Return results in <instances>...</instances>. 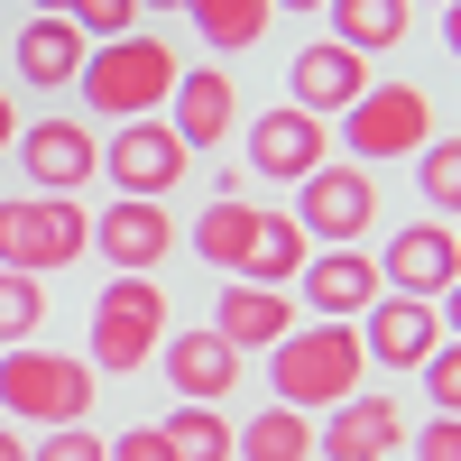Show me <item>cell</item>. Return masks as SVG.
I'll return each instance as SVG.
<instances>
[{"label": "cell", "mask_w": 461, "mask_h": 461, "mask_svg": "<svg viewBox=\"0 0 461 461\" xmlns=\"http://www.w3.org/2000/svg\"><path fill=\"white\" fill-rule=\"evenodd\" d=\"M176 74H185V56L167 47L158 28H130V37H111V47H93L84 56V74H74V93H84V111L93 121H158V102L176 93Z\"/></svg>", "instance_id": "obj_1"}, {"label": "cell", "mask_w": 461, "mask_h": 461, "mask_svg": "<svg viewBox=\"0 0 461 461\" xmlns=\"http://www.w3.org/2000/svg\"><path fill=\"white\" fill-rule=\"evenodd\" d=\"M360 378H369L360 323H295L277 351H267V388H277V406H304V415L360 397Z\"/></svg>", "instance_id": "obj_2"}, {"label": "cell", "mask_w": 461, "mask_h": 461, "mask_svg": "<svg viewBox=\"0 0 461 461\" xmlns=\"http://www.w3.org/2000/svg\"><path fill=\"white\" fill-rule=\"evenodd\" d=\"M0 406H10L19 425H37V434L84 425V415H93V360L19 341V351H0Z\"/></svg>", "instance_id": "obj_3"}, {"label": "cell", "mask_w": 461, "mask_h": 461, "mask_svg": "<svg viewBox=\"0 0 461 461\" xmlns=\"http://www.w3.org/2000/svg\"><path fill=\"white\" fill-rule=\"evenodd\" d=\"M93 249V212L74 194H0V267L19 277H56Z\"/></svg>", "instance_id": "obj_4"}, {"label": "cell", "mask_w": 461, "mask_h": 461, "mask_svg": "<svg viewBox=\"0 0 461 461\" xmlns=\"http://www.w3.org/2000/svg\"><path fill=\"white\" fill-rule=\"evenodd\" d=\"M158 341H167V295H158V277H111L102 295H93V378H130V369H148L158 360Z\"/></svg>", "instance_id": "obj_5"}, {"label": "cell", "mask_w": 461, "mask_h": 461, "mask_svg": "<svg viewBox=\"0 0 461 461\" xmlns=\"http://www.w3.org/2000/svg\"><path fill=\"white\" fill-rule=\"evenodd\" d=\"M434 139V93L425 84H369L351 111H341V148L360 167H397Z\"/></svg>", "instance_id": "obj_6"}, {"label": "cell", "mask_w": 461, "mask_h": 461, "mask_svg": "<svg viewBox=\"0 0 461 461\" xmlns=\"http://www.w3.org/2000/svg\"><path fill=\"white\" fill-rule=\"evenodd\" d=\"M295 230H304L314 249H360L369 230H378V176L323 158L314 176L295 185Z\"/></svg>", "instance_id": "obj_7"}, {"label": "cell", "mask_w": 461, "mask_h": 461, "mask_svg": "<svg viewBox=\"0 0 461 461\" xmlns=\"http://www.w3.org/2000/svg\"><path fill=\"white\" fill-rule=\"evenodd\" d=\"M102 176L121 185L130 203H167L176 185L194 176V148H185L167 121H121V130L102 139Z\"/></svg>", "instance_id": "obj_8"}, {"label": "cell", "mask_w": 461, "mask_h": 461, "mask_svg": "<svg viewBox=\"0 0 461 461\" xmlns=\"http://www.w3.org/2000/svg\"><path fill=\"white\" fill-rule=\"evenodd\" d=\"M323 158H332V130L314 121V111H295V102H267L258 121L240 130V167L267 176V185H304Z\"/></svg>", "instance_id": "obj_9"}, {"label": "cell", "mask_w": 461, "mask_h": 461, "mask_svg": "<svg viewBox=\"0 0 461 461\" xmlns=\"http://www.w3.org/2000/svg\"><path fill=\"white\" fill-rule=\"evenodd\" d=\"M461 277V240H452V221H434V212H415L388 249H378V286L388 295H425V304H443V286Z\"/></svg>", "instance_id": "obj_10"}, {"label": "cell", "mask_w": 461, "mask_h": 461, "mask_svg": "<svg viewBox=\"0 0 461 461\" xmlns=\"http://www.w3.org/2000/svg\"><path fill=\"white\" fill-rule=\"evenodd\" d=\"M10 158H19V176L37 185V194H84V185L102 176V139L84 121H28Z\"/></svg>", "instance_id": "obj_11"}, {"label": "cell", "mask_w": 461, "mask_h": 461, "mask_svg": "<svg viewBox=\"0 0 461 461\" xmlns=\"http://www.w3.org/2000/svg\"><path fill=\"white\" fill-rule=\"evenodd\" d=\"M378 295H388V286H378V258L369 249H314L295 267V304L314 323H360Z\"/></svg>", "instance_id": "obj_12"}, {"label": "cell", "mask_w": 461, "mask_h": 461, "mask_svg": "<svg viewBox=\"0 0 461 461\" xmlns=\"http://www.w3.org/2000/svg\"><path fill=\"white\" fill-rule=\"evenodd\" d=\"M397 443H406V406L378 388L323 406V425H314V461H388Z\"/></svg>", "instance_id": "obj_13"}, {"label": "cell", "mask_w": 461, "mask_h": 461, "mask_svg": "<svg viewBox=\"0 0 461 461\" xmlns=\"http://www.w3.org/2000/svg\"><path fill=\"white\" fill-rule=\"evenodd\" d=\"M93 249L111 258V277H158V258L176 249V221H167V203L111 194V203L93 212Z\"/></svg>", "instance_id": "obj_14"}, {"label": "cell", "mask_w": 461, "mask_h": 461, "mask_svg": "<svg viewBox=\"0 0 461 461\" xmlns=\"http://www.w3.org/2000/svg\"><path fill=\"white\" fill-rule=\"evenodd\" d=\"M360 351L378 369H425L443 351V314H434L425 295H378L369 314H360Z\"/></svg>", "instance_id": "obj_15"}, {"label": "cell", "mask_w": 461, "mask_h": 461, "mask_svg": "<svg viewBox=\"0 0 461 461\" xmlns=\"http://www.w3.org/2000/svg\"><path fill=\"white\" fill-rule=\"evenodd\" d=\"M167 130L194 148V158H203V148H221L230 130H240V84H230L221 65H185L176 93H167Z\"/></svg>", "instance_id": "obj_16"}, {"label": "cell", "mask_w": 461, "mask_h": 461, "mask_svg": "<svg viewBox=\"0 0 461 461\" xmlns=\"http://www.w3.org/2000/svg\"><path fill=\"white\" fill-rule=\"evenodd\" d=\"M158 369H167V388H176L185 406H221L230 388H240V351H230L212 323L167 332V341H158Z\"/></svg>", "instance_id": "obj_17"}, {"label": "cell", "mask_w": 461, "mask_h": 461, "mask_svg": "<svg viewBox=\"0 0 461 461\" xmlns=\"http://www.w3.org/2000/svg\"><path fill=\"white\" fill-rule=\"evenodd\" d=\"M360 93H369V56L332 47V37L295 47V65H286V102H295V111H314V121H341Z\"/></svg>", "instance_id": "obj_18"}, {"label": "cell", "mask_w": 461, "mask_h": 461, "mask_svg": "<svg viewBox=\"0 0 461 461\" xmlns=\"http://www.w3.org/2000/svg\"><path fill=\"white\" fill-rule=\"evenodd\" d=\"M295 323H304V304L286 286H249V277H230L221 304H212V332L230 341V351H277Z\"/></svg>", "instance_id": "obj_19"}, {"label": "cell", "mask_w": 461, "mask_h": 461, "mask_svg": "<svg viewBox=\"0 0 461 461\" xmlns=\"http://www.w3.org/2000/svg\"><path fill=\"white\" fill-rule=\"evenodd\" d=\"M84 56H93V37L74 28V19H28V28H19V47H10V65H19V84H28V93H74Z\"/></svg>", "instance_id": "obj_20"}, {"label": "cell", "mask_w": 461, "mask_h": 461, "mask_svg": "<svg viewBox=\"0 0 461 461\" xmlns=\"http://www.w3.org/2000/svg\"><path fill=\"white\" fill-rule=\"evenodd\" d=\"M258 203H203L194 212V258L221 267V277H249V258H258Z\"/></svg>", "instance_id": "obj_21"}, {"label": "cell", "mask_w": 461, "mask_h": 461, "mask_svg": "<svg viewBox=\"0 0 461 461\" xmlns=\"http://www.w3.org/2000/svg\"><path fill=\"white\" fill-rule=\"evenodd\" d=\"M230 461H314V415L304 406H258L249 425H230Z\"/></svg>", "instance_id": "obj_22"}, {"label": "cell", "mask_w": 461, "mask_h": 461, "mask_svg": "<svg viewBox=\"0 0 461 461\" xmlns=\"http://www.w3.org/2000/svg\"><path fill=\"white\" fill-rule=\"evenodd\" d=\"M323 10H332V47L351 56H388L415 28V0H323Z\"/></svg>", "instance_id": "obj_23"}, {"label": "cell", "mask_w": 461, "mask_h": 461, "mask_svg": "<svg viewBox=\"0 0 461 461\" xmlns=\"http://www.w3.org/2000/svg\"><path fill=\"white\" fill-rule=\"evenodd\" d=\"M185 19H194V37L212 56H249L267 37V0H185Z\"/></svg>", "instance_id": "obj_24"}, {"label": "cell", "mask_w": 461, "mask_h": 461, "mask_svg": "<svg viewBox=\"0 0 461 461\" xmlns=\"http://www.w3.org/2000/svg\"><path fill=\"white\" fill-rule=\"evenodd\" d=\"M415 203H425L434 221H461V139H425L415 148Z\"/></svg>", "instance_id": "obj_25"}, {"label": "cell", "mask_w": 461, "mask_h": 461, "mask_svg": "<svg viewBox=\"0 0 461 461\" xmlns=\"http://www.w3.org/2000/svg\"><path fill=\"white\" fill-rule=\"evenodd\" d=\"M158 434H167L176 461H230V415H221V406H185V397H176V415H167Z\"/></svg>", "instance_id": "obj_26"}, {"label": "cell", "mask_w": 461, "mask_h": 461, "mask_svg": "<svg viewBox=\"0 0 461 461\" xmlns=\"http://www.w3.org/2000/svg\"><path fill=\"white\" fill-rule=\"evenodd\" d=\"M304 258H314V240L295 230V212H267V221H258V258H249V286H286Z\"/></svg>", "instance_id": "obj_27"}, {"label": "cell", "mask_w": 461, "mask_h": 461, "mask_svg": "<svg viewBox=\"0 0 461 461\" xmlns=\"http://www.w3.org/2000/svg\"><path fill=\"white\" fill-rule=\"evenodd\" d=\"M37 314H47V277H19V267H0V351L37 341Z\"/></svg>", "instance_id": "obj_28"}, {"label": "cell", "mask_w": 461, "mask_h": 461, "mask_svg": "<svg viewBox=\"0 0 461 461\" xmlns=\"http://www.w3.org/2000/svg\"><path fill=\"white\" fill-rule=\"evenodd\" d=\"M74 28H84L93 37V47H111V37H130L139 28V0H74V10H65Z\"/></svg>", "instance_id": "obj_29"}, {"label": "cell", "mask_w": 461, "mask_h": 461, "mask_svg": "<svg viewBox=\"0 0 461 461\" xmlns=\"http://www.w3.org/2000/svg\"><path fill=\"white\" fill-rule=\"evenodd\" d=\"M425 397H434V415H461V341L443 332V351L425 360Z\"/></svg>", "instance_id": "obj_30"}, {"label": "cell", "mask_w": 461, "mask_h": 461, "mask_svg": "<svg viewBox=\"0 0 461 461\" xmlns=\"http://www.w3.org/2000/svg\"><path fill=\"white\" fill-rule=\"evenodd\" d=\"M28 461H102V443H93L84 425H56V434H37V443H28Z\"/></svg>", "instance_id": "obj_31"}, {"label": "cell", "mask_w": 461, "mask_h": 461, "mask_svg": "<svg viewBox=\"0 0 461 461\" xmlns=\"http://www.w3.org/2000/svg\"><path fill=\"white\" fill-rule=\"evenodd\" d=\"M415 461H461V415H425V434H415Z\"/></svg>", "instance_id": "obj_32"}, {"label": "cell", "mask_w": 461, "mask_h": 461, "mask_svg": "<svg viewBox=\"0 0 461 461\" xmlns=\"http://www.w3.org/2000/svg\"><path fill=\"white\" fill-rule=\"evenodd\" d=\"M102 461H176V452H167V434H158V425H130L121 443H102Z\"/></svg>", "instance_id": "obj_33"}, {"label": "cell", "mask_w": 461, "mask_h": 461, "mask_svg": "<svg viewBox=\"0 0 461 461\" xmlns=\"http://www.w3.org/2000/svg\"><path fill=\"white\" fill-rule=\"evenodd\" d=\"M434 314H443V332H452V341H461V277H452V286H443V304H434Z\"/></svg>", "instance_id": "obj_34"}, {"label": "cell", "mask_w": 461, "mask_h": 461, "mask_svg": "<svg viewBox=\"0 0 461 461\" xmlns=\"http://www.w3.org/2000/svg\"><path fill=\"white\" fill-rule=\"evenodd\" d=\"M10 148H19V102L0 93V158H10Z\"/></svg>", "instance_id": "obj_35"}, {"label": "cell", "mask_w": 461, "mask_h": 461, "mask_svg": "<svg viewBox=\"0 0 461 461\" xmlns=\"http://www.w3.org/2000/svg\"><path fill=\"white\" fill-rule=\"evenodd\" d=\"M0 461H28V434L19 425H0Z\"/></svg>", "instance_id": "obj_36"}, {"label": "cell", "mask_w": 461, "mask_h": 461, "mask_svg": "<svg viewBox=\"0 0 461 461\" xmlns=\"http://www.w3.org/2000/svg\"><path fill=\"white\" fill-rule=\"evenodd\" d=\"M443 47L461 56V0H443Z\"/></svg>", "instance_id": "obj_37"}, {"label": "cell", "mask_w": 461, "mask_h": 461, "mask_svg": "<svg viewBox=\"0 0 461 461\" xmlns=\"http://www.w3.org/2000/svg\"><path fill=\"white\" fill-rule=\"evenodd\" d=\"M267 10H295V19H314V10H323V0H267Z\"/></svg>", "instance_id": "obj_38"}, {"label": "cell", "mask_w": 461, "mask_h": 461, "mask_svg": "<svg viewBox=\"0 0 461 461\" xmlns=\"http://www.w3.org/2000/svg\"><path fill=\"white\" fill-rule=\"evenodd\" d=\"M28 10H37V19H65V10H74V0H28Z\"/></svg>", "instance_id": "obj_39"}, {"label": "cell", "mask_w": 461, "mask_h": 461, "mask_svg": "<svg viewBox=\"0 0 461 461\" xmlns=\"http://www.w3.org/2000/svg\"><path fill=\"white\" fill-rule=\"evenodd\" d=\"M148 10H185V0H139V19H148Z\"/></svg>", "instance_id": "obj_40"}, {"label": "cell", "mask_w": 461, "mask_h": 461, "mask_svg": "<svg viewBox=\"0 0 461 461\" xmlns=\"http://www.w3.org/2000/svg\"><path fill=\"white\" fill-rule=\"evenodd\" d=\"M452 240H461V221H452Z\"/></svg>", "instance_id": "obj_41"}]
</instances>
